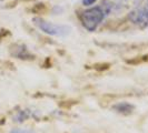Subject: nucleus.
Listing matches in <instances>:
<instances>
[{"label": "nucleus", "instance_id": "0eeeda50", "mask_svg": "<svg viewBox=\"0 0 148 133\" xmlns=\"http://www.w3.org/2000/svg\"><path fill=\"white\" fill-rule=\"evenodd\" d=\"M96 1L97 0H82V3H84L85 6H91V5H94Z\"/></svg>", "mask_w": 148, "mask_h": 133}, {"label": "nucleus", "instance_id": "7ed1b4c3", "mask_svg": "<svg viewBox=\"0 0 148 133\" xmlns=\"http://www.w3.org/2000/svg\"><path fill=\"white\" fill-rule=\"evenodd\" d=\"M129 19L139 27H146L148 24V10L145 7L136 9L129 14Z\"/></svg>", "mask_w": 148, "mask_h": 133}, {"label": "nucleus", "instance_id": "f03ea898", "mask_svg": "<svg viewBox=\"0 0 148 133\" xmlns=\"http://www.w3.org/2000/svg\"><path fill=\"white\" fill-rule=\"evenodd\" d=\"M35 24L37 26L39 29L42 32L49 35V36H55V37H66L70 33L71 29L65 26V24H57V23H52L48 22L41 19V18H35L34 19Z\"/></svg>", "mask_w": 148, "mask_h": 133}, {"label": "nucleus", "instance_id": "f257e3e1", "mask_svg": "<svg viewBox=\"0 0 148 133\" xmlns=\"http://www.w3.org/2000/svg\"><path fill=\"white\" fill-rule=\"evenodd\" d=\"M105 17H106V14L103 7L97 6L82 11L80 14V21L85 29L92 32L98 28V26L101 23Z\"/></svg>", "mask_w": 148, "mask_h": 133}, {"label": "nucleus", "instance_id": "423d86ee", "mask_svg": "<svg viewBox=\"0 0 148 133\" xmlns=\"http://www.w3.org/2000/svg\"><path fill=\"white\" fill-rule=\"evenodd\" d=\"M10 133H32V131H30V130H23V129H15V130H12Z\"/></svg>", "mask_w": 148, "mask_h": 133}, {"label": "nucleus", "instance_id": "39448f33", "mask_svg": "<svg viewBox=\"0 0 148 133\" xmlns=\"http://www.w3.org/2000/svg\"><path fill=\"white\" fill-rule=\"evenodd\" d=\"M28 115H29V114H28L26 111H20V112L15 117V120L17 122H22V121H25L26 119L28 118Z\"/></svg>", "mask_w": 148, "mask_h": 133}, {"label": "nucleus", "instance_id": "20e7f679", "mask_svg": "<svg viewBox=\"0 0 148 133\" xmlns=\"http://www.w3.org/2000/svg\"><path fill=\"white\" fill-rule=\"evenodd\" d=\"M112 109L118 113H121V114H130L134 110V105H132L130 103H127V102H121V103L114 105Z\"/></svg>", "mask_w": 148, "mask_h": 133}]
</instances>
